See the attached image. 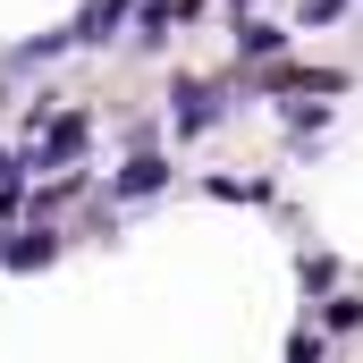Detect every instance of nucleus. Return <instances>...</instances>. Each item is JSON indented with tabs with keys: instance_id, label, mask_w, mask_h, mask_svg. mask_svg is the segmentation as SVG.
<instances>
[{
	"instance_id": "5",
	"label": "nucleus",
	"mask_w": 363,
	"mask_h": 363,
	"mask_svg": "<svg viewBox=\"0 0 363 363\" xmlns=\"http://www.w3.org/2000/svg\"><path fill=\"white\" fill-rule=\"evenodd\" d=\"M68 152H85V118H60L51 144H43V161H68Z\"/></svg>"
},
{
	"instance_id": "4",
	"label": "nucleus",
	"mask_w": 363,
	"mask_h": 363,
	"mask_svg": "<svg viewBox=\"0 0 363 363\" xmlns=\"http://www.w3.org/2000/svg\"><path fill=\"white\" fill-rule=\"evenodd\" d=\"M161 178H169V161H161V152H135V161H127V178H118V194H152Z\"/></svg>"
},
{
	"instance_id": "2",
	"label": "nucleus",
	"mask_w": 363,
	"mask_h": 363,
	"mask_svg": "<svg viewBox=\"0 0 363 363\" xmlns=\"http://www.w3.org/2000/svg\"><path fill=\"white\" fill-rule=\"evenodd\" d=\"M169 101H178V127H186V135H194V127H211V110H220V101H211V85H194V77H186Z\"/></svg>"
},
{
	"instance_id": "6",
	"label": "nucleus",
	"mask_w": 363,
	"mask_h": 363,
	"mask_svg": "<svg viewBox=\"0 0 363 363\" xmlns=\"http://www.w3.org/2000/svg\"><path fill=\"white\" fill-rule=\"evenodd\" d=\"M237 43H245L254 60H271V51H279V43H287V34H279V26H262V17H254V26H237Z\"/></svg>"
},
{
	"instance_id": "7",
	"label": "nucleus",
	"mask_w": 363,
	"mask_h": 363,
	"mask_svg": "<svg viewBox=\"0 0 363 363\" xmlns=\"http://www.w3.org/2000/svg\"><path fill=\"white\" fill-rule=\"evenodd\" d=\"M338 9H347V0H296V17H304V26H330Z\"/></svg>"
},
{
	"instance_id": "1",
	"label": "nucleus",
	"mask_w": 363,
	"mask_h": 363,
	"mask_svg": "<svg viewBox=\"0 0 363 363\" xmlns=\"http://www.w3.org/2000/svg\"><path fill=\"white\" fill-rule=\"evenodd\" d=\"M51 254H60V237H51V228H26L17 245H0V262H9V271H43Z\"/></svg>"
},
{
	"instance_id": "3",
	"label": "nucleus",
	"mask_w": 363,
	"mask_h": 363,
	"mask_svg": "<svg viewBox=\"0 0 363 363\" xmlns=\"http://www.w3.org/2000/svg\"><path fill=\"white\" fill-rule=\"evenodd\" d=\"M118 17H127V0H93L85 17H77V43H110V34H118Z\"/></svg>"
}]
</instances>
